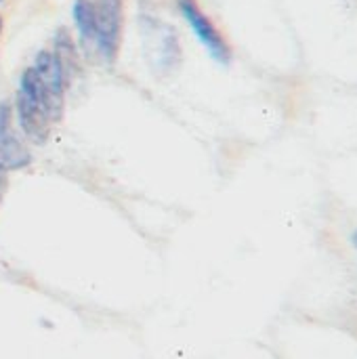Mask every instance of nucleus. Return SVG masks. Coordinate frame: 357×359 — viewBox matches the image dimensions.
<instances>
[{"label": "nucleus", "instance_id": "obj_7", "mask_svg": "<svg viewBox=\"0 0 357 359\" xmlns=\"http://www.w3.org/2000/svg\"><path fill=\"white\" fill-rule=\"evenodd\" d=\"M53 55L57 57V61L61 65V72L65 76V82L69 86V82L82 69V59H80V50H78L72 34L67 32V27H59L55 32V38H53Z\"/></svg>", "mask_w": 357, "mask_h": 359}, {"label": "nucleus", "instance_id": "obj_5", "mask_svg": "<svg viewBox=\"0 0 357 359\" xmlns=\"http://www.w3.org/2000/svg\"><path fill=\"white\" fill-rule=\"evenodd\" d=\"M15 111H17V120L25 137L36 145H44L50 137V124H53L44 107L36 103L32 97H27L23 90H17Z\"/></svg>", "mask_w": 357, "mask_h": 359}, {"label": "nucleus", "instance_id": "obj_1", "mask_svg": "<svg viewBox=\"0 0 357 359\" xmlns=\"http://www.w3.org/2000/svg\"><path fill=\"white\" fill-rule=\"evenodd\" d=\"M65 88L67 82L53 50H40L34 59V65L21 74L19 90L40 103L53 122H59L63 116Z\"/></svg>", "mask_w": 357, "mask_h": 359}, {"label": "nucleus", "instance_id": "obj_3", "mask_svg": "<svg viewBox=\"0 0 357 359\" xmlns=\"http://www.w3.org/2000/svg\"><path fill=\"white\" fill-rule=\"evenodd\" d=\"M101 61L114 63L122 38V0H93Z\"/></svg>", "mask_w": 357, "mask_h": 359}, {"label": "nucleus", "instance_id": "obj_4", "mask_svg": "<svg viewBox=\"0 0 357 359\" xmlns=\"http://www.w3.org/2000/svg\"><path fill=\"white\" fill-rule=\"evenodd\" d=\"M29 162H32V154L15 133L13 111L11 105L4 101L0 103V164L6 170H19L25 168Z\"/></svg>", "mask_w": 357, "mask_h": 359}, {"label": "nucleus", "instance_id": "obj_10", "mask_svg": "<svg viewBox=\"0 0 357 359\" xmlns=\"http://www.w3.org/2000/svg\"><path fill=\"white\" fill-rule=\"evenodd\" d=\"M0 32H2V17H0Z\"/></svg>", "mask_w": 357, "mask_h": 359}, {"label": "nucleus", "instance_id": "obj_2", "mask_svg": "<svg viewBox=\"0 0 357 359\" xmlns=\"http://www.w3.org/2000/svg\"><path fill=\"white\" fill-rule=\"evenodd\" d=\"M179 8H181L185 21L189 23V27L194 29V34L198 36V40L210 53V57L215 61L227 65L231 61V48H229L227 40L223 38V34L217 29V25L210 21V17L198 6L196 0H179Z\"/></svg>", "mask_w": 357, "mask_h": 359}, {"label": "nucleus", "instance_id": "obj_9", "mask_svg": "<svg viewBox=\"0 0 357 359\" xmlns=\"http://www.w3.org/2000/svg\"><path fill=\"white\" fill-rule=\"evenodd\" d=\"M351 244H353V246L357 248V229L353 231V233H351Z\"/></svg>", "mask_w": 357, "mask_h": 359}, {"label": "nucleus", "instance_id": "obj_6", "mask_svg": "<svg viewBox=\"0 0 357 359\" xmlns=\"http://www.w3.org/2000/svg\"><path fill=\"white\" fill-rule=\"evenodd\" d=\"M74 21L80 36V46L84 57L95 61L101 59L99 53V34H97V21H95V4L93 0H76L74 2Z\"/></svg>", "mask_w": 357, "mask_h": 359}, {"label": "nucleus", "instance_id": "obj_8", "mask_svg": "<svg viewBox=\"0 0 357 359\" xmlns=\"http://www.w3.org/2000/svg\"><path fill=\"white\" fill-rule=\"evenodd\" d=\"M4 191H6V168L0 164V202H2Z\"/></svg>", "mask_w": 357, "mask_h": 359}]
</instances>
